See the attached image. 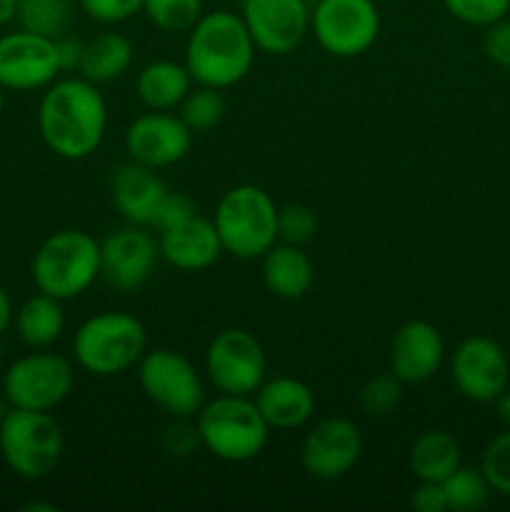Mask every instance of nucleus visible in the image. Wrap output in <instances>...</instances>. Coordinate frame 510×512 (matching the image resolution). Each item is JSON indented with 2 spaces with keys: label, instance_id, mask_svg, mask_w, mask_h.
I'll list each match as a JSON object with an SVG mask.
<instances>
[{
  "label": "nucleus",
  "instance_id": "obj_1",
  "mask_svg": "<svg viewBox=\"0 0 510 512\" xmlns=\"http://www.w3.org/2000/svg\"><path fill=\"white\" fill-rule=\"evenodd\" d=\"M108 128V105L98 85L80 78H60L48 85L38 108L43 143L58 158L85 160L100 148Z\"/></svg>",
  "mask_w": 510,
  "mask_h": 512
},
{
  "label": "nucleus",
  "instance_id": "obj_2",
  "mask_svg": "<svg viewBox=\"0 0 510 512\" xmlns=\"http://www.w3.org/2000/svg\"><path fill=\"white\" fill-rule=\"evenodd\" d=\"M255 43L243 18L230 10H213L200 15L188 30L185 68L198 85L233 88L250 73L255 60Z\"/></svg>",
  "mask_w": 510,
  "mask_h": 512
},
{
  "label": "nucleus",
  "instance_id": "obj_3",
  "mask_svg": "<svg viewBox=\"0 0 510 512\" xmlns=\"http://www.w3.org/2000/svg\"><path fill=\"white\" fill-rule=\"evenodd\" d=\"M200 443L225 463H248L268 445L270 425L250 395H225L205 403L195 415Z\"/></svg>",
  "mask_w": 510,
  "mask_h": 512
},
{
  "label": "nucleus",
  "instance_id": "obj_4",
  "mask_svg": "<svg viewBox=\"0 0 510 512\" xmlns=\"http://www.w3.org/2000/svg\"><path fill=\"white\" fill-rule=\"evenodd\" d=\"M148 348V335L135 315L103 310L85 320L73 338L75 363L90 375L113 378L140 363Z\"/></svg>",
  "mask_w": 510,
  "mask_h": 512
},
{
  "label": "nucleus",
  "instance_id": "obj_5",
  "mask_svg": "<svg viewBox=\"0 0 510 512\" xmlns=\"http://www.w3.org/2000/svg\"><path fill=\"white\" fill-rule=\"evenodd\" d=\"M213 223L223 250L233 258H263L278 243V205L258 185L230 188L215 208Z\"/></svg>",
  "mask_w": 510,
  "mask_h": 512
},
{
  "label": "nucleus",
  "instance_id": "obj_6",
  "mask_svg": "<svg viewBox=\"0 0 510 512\" xmlns=\"http://www.w3.org/2000/svg\"><path fill=\"white\" fill-rule=\"evenodd\" d=\"M98 278L100 243L85 230L53 233L33 255L35 288L50 298H78Z\"/></svg>",
  "mask_w": 510,
  "mask_h": 512
},
{
  "label": "nucleus",
  "instance_id": "obj_7",
  "mask_svg": "<svg viewBox=\"0 0 510 512\" xmlns=\"http://www.w3.org/2000/svg\"><path fill=\"white\" fill-rule=\"evenodd\" d=\"M63 428L48 410L10 408L0 423V453L5 465L25 480H40L63 458Z\"/></svg>",
  "mask_w": 510,
  "mask_h": 512
},
{
  "label": "nucleus",
  "instance_id": "obj_8",
  "mask_svg": "<svg viewBox=\"0 0 510 512\" xmlns=\"http://www.w3.org/2000/svg\"><path fill=\"white\" fill-rule=\"evenodd\" d=\"M138 383L170 418H195L205 405V388L195 365L170 348L145 350L138 363Z\"/></svg>",
  "mask_w": 510,
  "mask_h": 512
},
{
  "label": "nucleus",
  "instance_id": "obj_9",
  "mask_svg": "<svg viewBox=\"0 0 510 512\" xmlns=\"http://www.w3.org/2000/svg\"><path fill=\"white\" fill-rule=\"evenodd\" d=\"M73 365L58 353L35 350L8 365L3 373V398L10 408L53 410L70 395Z\"/></svg>",
  "mask_w": 510,
  "mask_h": 512
},
{
  "label": "nucleus",
  "instance_id": "obj_10",
  "mask_svg": "<svg viewBox=\"0 0 510 512\" xmlns=\"http://www.w3.org/2000/svg\"><path fill=\"white\" fill-rule=\"evenodd\" d=\"M310 28L320 48L335 58L368 53L380 35V13L373 0H318Z\"/></svg>",
  "mask_w": 510,
  "mask_h": 512
},
{
  "label": "nucleus",
  "instance_id": "obj_11",
  "mask_svg": "<svg viewBox=\"0 0 510 512\" xmlns=\"http://www.w3.org/2000/svg\"><path fill=\"white\" fill-rule=\"evenodd\" d=\"M265 350L253 333L228 328L215 335L205 353L208 380L225 395H253L265 383Z\"/></svg>",
  "mask_w": 510,
  "mask_h": 512
},
{
  "label": "nucleus",
  "instance_id": "obj_12",
  "mask_svg": "<svg viewBox=\"0 0 510 512\" xmlns=\"http://www.w3.org/2000/svg\"><path fill=\"white\" fill-rule=\"evenodd\" d=\"M450 378L463 398L473 403H495L508 388V355L493 338L470 335L450 358Z\"/></svg>",
  "mask_w": 510,
  "mask_h": 512
},
{
  "label": "nucleus",
  "instance_id": "obj_13",
  "mask_svg": "<svg viewBox=\"0 0 510 512\" xmlns=\"http://www.w3.org/2000/svg\"><path fill=\"white\" fill-rule=\"evenodd\" d=\"M58 73L63 70L55 38L25 28L0 35V85L5 90L48 88Z\"/></svg>",
  "mask_w": 510,
  "mask_h": 512
},
{
  "label": "nucleus",
  "instance_id": "obj_14",
  "mask_svg": "<svg viewBox=\"0 0 510 512\" xmlns=\"http://www.w3.org/2000/svg\"><path fill=\"white\" fill-rule=\"evenodd\" d=\"M363 453L360 428L348 418H325L315 423L300 445V463L315 480H338L358 465Z\"/></svg>",
  "mask_w": 510,
  "mask_h": 512
},
{
  "label": "nucleus",
  "instance_id": "obj_15",
  "mask_svg": "<svg viewBox=\"0 0 510 512\" xmlns=\"http://www.w3.org/2000/svg\"><path fill=\"white\" fill-rule=\"evenodd\" d=\"M158 255V243L140 225L120 228L100 243V278L120 293H135L150 280Z\"/></svg>",
  "mask_w": 510,
  "mask_h": 512
},
{
  "label": "nucleus",
  "instance_id": "obj_16",
  "mask_svg": "<svg viewBox=\"0 0 510 512\" xmlns=\"http://www.w3.org/2000/svg\"><path fill=\"white\" fill-rule=\"evenodd\" d=\"M240 18L255 48L270 55L293 53L310 28L305 0H243Z\"/></svg>",
  "mask_w": 510,
  "mask_h": 512
},
{
  "label": "nucleus",
  "instance_id": "obj_17",
  "mask_svg": "<svg viewBox=\"0 0 510 512\" xmlns=\"http://www.w3.org/2000/svg\"><path fill=\"white\" fill-rule=\"evenodd\" d=\"M193 145V130L183 123V118L153 110L130 123L125 133V150L130 160L143 163L148 168H168L180 163L190 153Z\"/></svg>",
  "mask_w": 510,
  "mask_h": 512
},
{
  "label": "nucleus",
  "instance_id": "obj_18",
  "mask_svg": "<svg viewBox=\"0 0 510 512\" xmlns=\"http://www.w3.org/2000/svg\"><path fill=\"white\" fill-rule=\"evenodd\" d=\"M443 358V335L428 320H408L390 343V373L403 385H420L433 378Z\"/></svg>",
  "mask_w": 510,
  "mask_h": 512
},
{
  "label": "nucleus",
  "instance_id": "obj_19",
  "mask_svg": "<svg viewBox=\"0 0 510 512\" xmlns=\"http://www.w3.org/2000/svg\"><path fill=\"white\" fill-rule=\"evenodd\" d=\"M158 248L160 255L173 268L188 270V273L210 268L225 253L215 223L208 218H200V215H193V218L175 225V228L163 230Z\"/></svg>",
  "mask_w": 510,
  "mask_h": 512
},
{
  "label": "nucleus",
  "instance_id": "obj_20",
  "mask_svg": "<svg viewBox=\"0 0 510 512\" xmlns=\"http://www.w3.org/2000/svg\"><path fill=\"white\" fill-rule=\"evenodd\" d=\"M165 193L168 188L155 168L135 163V160L120 165L110 180V198H113L115 210L130 225H150V218Z\"/></svg>",
  "mask_w": 510,
  "mask_h": 512
},
{
  "label": "nucleus",
  "instance_id": "obj_21",
  "mask_svg": "<svg viewBox=\"0 0 510 512\" xmlns=\"http://www.w3.org/2000/svg\"><path fill=\"white\" fill-rule=\"evenodd\" d=\"M255 405L270 428L295 430L313 418L315 393L303 380L280 375L255 390Z\"/></svg>",
  "mask_w": 510,
  "mask_h": 512
},
{
  "label": "nucleus",
  "instance_id": "obj_22",
  "mask_svg": "<svg viewBox=\"0 0 510 512\" xmlns=\"http://www.w3.org/2000/svg\"><path fill=\"white\" fill-rule=\"evenodd\" d=\"M315 280L313 260L303 245L275 243L263 255V283L270 295L280 300H298L310 290Z\"/></svg>",
  "mask_w": 510,
  "mask_h": 512
},
{
  "label": "nucleus",
  "instance_id": "obj_23",
  "mask_svg": "<svg viewBox=\"0 0 510 512\" xmlns=\"http://www.w3.org/2000/svg\"><path fill=\"white\" fill-rule=\"evenodd\" d=\"M190 83H193V78H190L185 63L153 60L138 73L135 90L150 110H173L190 93Z\"/></svg>",
  "mask_w": 510,
  "mask_h": 512
},
{
  "label": "nucleus",
  "instance_id": "obj_24",
  "mask_svg": "<svg viewBox=\"0 0 510 512\" xmlns=\"http://www.w3.org/2000/svg\"><path fill=\"white\" fill-rule=\"evenodd\" d=\"M408 465L423 483H443L460 468V443L448 430H425L410 445Z\"/></svg>",
  "mask_w": 510,
  "mask_h": 512
},
{
  "label": "nucleus",
  "instance_id": "obj_25",
  "mask_svg": "<svg viewBox=\"0 0 510 512\" xmlns=\"http://www.w3.org/2000/svg\"><path fill=\"white\" fill-rule=\"evenodd\" d=\"M15 330L28 348L43 350L60 340L65 330L63 300L40 293L25 300L15 313Z\"/></svg>",
  "mask_w": 510,
  "mask_h": 512
},
{
  "label": "nucleus",
  "instance_id": "obj_26",
  "mask_svg": "<svg viewBox=\"0 0 510 512\" xmlns=\"http://www.w3.org/2000/svg\"><path fill=\"white\" fill-rule=\"evenodd\" d=\"M133 63V43L120 33H100L83 45L80 75L90 83H110L120 78Z\"/></svg>",
  "mask_w": 510,
  "mask_h": 512
},
{
  "label": "nucleus",
  "instance_id": "obj_27",
  "mask_svg": "<svg viewBox=\"0 0 510 512\" xmlns=\"http://www.w3.org/2000/svg\"><path fill=\"white\" fill-rule=\"evenodd\" d=\"M440 485H443L445 500H448V510L455 512H475L485 508L490 490H493L485 480L483 470L463 468V465L455 473H450Z\"/></svg>",
  "mask_w": 510,
  "mask_h": 512
},
{
  "label": "nucleus",
  "instance_id": "obj_28",
  "mask_svg": "<svg viewBox=\"0 0 510 512\" xmlns=\"http://www.w3.org/2000/svg\"><path fill=\"white\" fill-rule=\"evenodd\" d=\"M225 115V98L218 88L200 85L198 90H190L180 103V118L193 133L213 130Z\"/></svg>",
  "mask_w": 510,
  "mask_h": 512
},
{
  "label": "nucleus",
  "instance_id": "obj_29",
  "mask_svg": "<svg viewBox=\"0 0 510 512\" xmlns=\"http://www.w3.org/2000/svg\"><path fill=\"white\" fill-rule=\"evenodd\" d=\"M143 13L163 33H188L203 15V0H143Z\"/></svg>",
  "mask_w": 510,
  "mask_h": 512
},
{
  "label": "nucleus",
  "instance_id": "obj_30",
  "mask_svg": "<svg viewBox=\"0 0 510 512\" xmlns=\"http://www.w3.org/2000/svg\"><path fill=\"white\" fill-rule=\"evenodd\" d=\"M15 15L25 30L48 35V38H60L65 33V23H68L65 0H18Z\"/></svg>",
  "mask_w": 510,
  "mask_h": 512
},
{
  "label": "nucleus",
  "instance_id": "obj_31",
  "mask_svg": "<svg viewBox=\"0 0 510 512\" xmlns=\"http://www.w3.org/2000/svg\"><path fill=\"white\" fill-rule=\"evenodd\" d=\"M400 400H403V383L395 378L393 373H380L370 378L360 390V410L370 418H388L398 410Z\"/></svg>",
  "mask_w": 510,
  "mask_h": 512
},
{
  "label": "nucleus",
  "instance_id": "obj_32",
  "mask_svg": "<svg viewBox=\"0 0 510 512\" xmlns=\"http://www.w3.org/2000/svg\"><path fill=\"white\" fill-rule=\"evenodd\" d=\"M483 470L485 480L495 493L510 495V428L500 433L498 438L490 440V445L483 453Z\"/></svg>",
  "mask_w": 510,
  "mask_h": 512
},
{
  "label": "nucleus",
  "instance_id": "obj_33",
  "mask_svg": "<svg viewBox=\"0 0 510 512\" xmlns=\"http://www.w3.org/2000/svg\"><path fill=\"white\" fill-rule=\"evenodd\" d=\"M318 218L308 205H285L278 208V240L290 245H305L315 238Z\"/></svg>",
  "mask_w": 510,
  "mask_h": 512
},
{
  "label": "nucleus",
  "instance_id": "obj_34",
  "mask_svg": "<svg viewBox=\"0 0 510 512\" xmlns=\"http://www.w3.org/2000/svg\"><path fill=\"white\" fill-rule=\"evenodd\" d=\"M443 5L455 20L480 28L505 18L510 10V0H443Z\"/></svg>",
  "mask_w": 510,
  "mask_h": 512
},
{
  "label": "nucleus",
  "instance_id": "obj_35",
  "mask_svg": "<svg viewBox=\"0 0 510 512\" xmlns=\"http://www.w3.org/2000/svg\"><path fill=\"white\" fill-rule=\"evenodd\" d=\"M193 215H198V205H195L185 193H170L168 190V193L163 195V200L158 203V208H155L153 218H150V228L163 233V230H170L175 228V225L185 223V220H190Z\"/></svg>",
  "mask_w": 510,
  "mask_h": 512
},
{
  "label": "nucleus",
  "instance_id": "obj_36",
  "mask_svg": "<svg viewBox=\"0 0 510 512\" xmlns=\"http://www.w3.org/2000/svg\"><path fill=\"white\" fill-rule=\"evenodd\" d=\"M83 13L95 23L118 25L143 10V0H78Z\"/></svg>",
  "mask_w": 510,
  "mask_h": 512
},
{
  "label": "nucleus",
  "instance_id": "obj_37",
  "mask_svg": "<svg viewBox=\"0 0 510 512\" xmlns=\"http://www.w3.org/2000/svg\"><path fill=\"white\" fill-rule=\"evenodd\" d=\"M200 433L198 425L193 423V418H173V423L163 430V448L168 450L173 458H188L198 450Z\"/></svg>",
  "mask_w": 510,
  "mask_h": 512
},
{
  "label": "nucleus",
  "instance_id": "obj_38",
  "mask_svg": "<svg viewBox=\"0 0 510 512\" xmlns=\"http://www.w3.org/2000/svg\"><path fill=\"white\" fill-rule=\"evenodd\" d=\"M483 50L488 60L498 68L510 70V20L500 18L495 23L485 25Z\"/></svg>",
  "mask_w": 510,
  "mask_h": 512
},
{
  "label": "nucleus",
  "instance_id": "obj_39",
  "mask_svg": "<svg viewBox=\"0 0 510 512\" xmlns=\"http://www.w3.org/2000/svg\"><path fill=\"white\" fill-rule=\"evenodd\" d=\"M410 508L418 510V512H445L448 510V500H445L443 485L423 483V480H420L418 488L413 490V498H410Z\"/></svg>",
  "mask_w": 510,
  "mask_h": 512
},
{
  "label": "nucleus",
  "instance_id": "obj_40",
  "mask_svg": "<svg viewBox=\"0 0 510 512\" xmlns=\"http://www.w3.org/2000/svg\"><path fill=\"white\" fill-rule=\"evenodd\" d=\"M55 45H58L60 70H75V68H78L85 43H80L78 38H70V35H60V38H55Z\"/></svg>",
  "mask_w": 510,
  "mask_h": 512
},
{
  "label": "nucleus",
  "instance_id": "obj_41",
  "mask_svg": "<svg viewBox=\"0 0 510 512\" xmlns=\"http://www.w3.org/2000/svg\"><path fill=\"white\" fill-rule=\"evenodd\" d=\"M13 318L15 315H13V305H10V298H8V290L0 285V335L10 328Z\"/></svg>",
  "mask_w": 510,
  "mask_h": 512
},
{
  "label": "nucleus",
  "instance_id": "obj_42",
  "mask_svg": "<svg viewBox=\"0 0 510 512\" xmlns=\"http://www.w3.org/2000/svg\"><path fill=\"white\" fill-rule=\"evenodd\" d=\"M495 410H498V420L505 425V428H510V390L505 388L503 393H500V398L495 400Z\"/></svg>",
  "mask_w": 510,
  "mask_h": 512
},
{
  "label": "nucleus",
  "instance_id": "obj_43",
  "mask_svg": "<svg viewBox=\"0 0 510 512\" xmlns=\"http://www.w3.org/2000/svg\"><path fill=\"white\" fill-rule=\"evenodd\" d=\"M15 10H18V0H0V25H5L8 20H13Z\"/></svg>",
  "mask_w": 510,
  "mask_h": 512
},
{
  "label": "nucleus",
  "instance_id": "obj_44",
  "mask_svg": "<svg viewBox=\"0 0 510 512\" xmlns=\"http://www.w3.org/2000/svg\"><path fill=\"white\" fill-rule=\"evenodd\" d=\"M3 85H0V115H3V108H5V93H3Z\"/></svg>",
  "mask_w": 510,
  "mask_h": 512
},
{
  "label": "nucleus",
  "instance_id": "obj_45",
  "mask_svg": "<svg viewBox=\"0 0 510 512\" xmlns=\"http://www.w3.org/2000/svg\"><path fill=\"white\" fill-rule=\"evenodd\" d=\"M8 410H10V408H5L3 400H0V423H3V418H5V413H8Z\"/></svg>",
  "mask_w": 510,
  "mask_h": 512
},
{
  "label": "nucleus",
  "instance_id": "obj_46",
  "mask_svg": "<svg viewBox=\"0 0 510 512\" xmlns=\"http://www.w3.org/2000/svg\"><path fill=\"white\" fill-rule=\"evenodd\" d=\"M0 375H3V360H0Z\"/></svg>",
  "mask_w": 510,
  "mask_h": 512
}]
</instances>
